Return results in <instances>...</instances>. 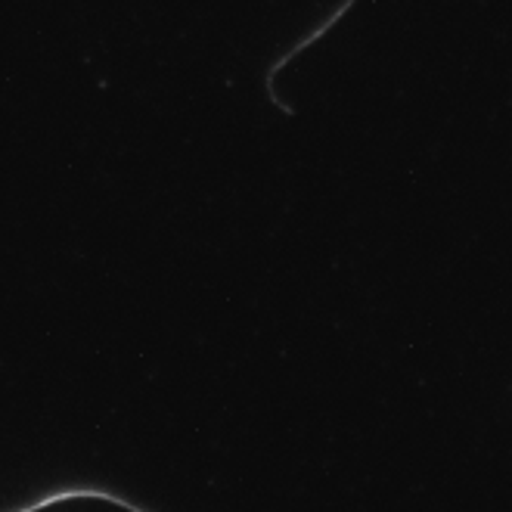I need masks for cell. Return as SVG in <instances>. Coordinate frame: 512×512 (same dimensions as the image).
<instances>
[{"label": "cell", "instance_id": "7a4b0ae2", "mask_svg": "<svg viewBox=\"0 0 512 512\" xmlns=\"http://www.w3.org/2000/svg\"><path fill=\"white\" fill-rule=\"evenodd\" d=\"M354 4H357V0H339V4L333 7V13H329V16H326L323 22H317V25L311 28V32H308L305 38H298V41H295V44H292L289 50H283V53H280V56L274 59V63L267 66V72H264V94H267V100H270V103H274V106H277L280 112H286L289 118L295 115V106H292V103H286V100H280V94H277V75H280V72H283V69H286V66L292 63V59H295L298 53H305V50H308V47H311L314 41H320V38H323V35L329 32V28H333V25H339V19H342V16H345V13H348V10H351Z\"/></svg>", "mask_w": 512, "mask_h": 512}, {"label": "cell", "instance_id": "6da1fadb", "mask_svg": "<svg viewBox=\"0 0 512 512\" xmlns=\"http://www.w3.org/2000/svg\"><path fill=\"white\" fill-rule=\"evenodd\" d=\"M69 500H103V503H112V506H122V509H131V512H153V506L146 503H137L125 494H118L106 485H97V481H66V485H53L47 488L44 494L32 497L28 503H19V506H4V512H35V509H44V506H56V503H69Z\"/></svg>", "mask_w": 512, "mask_h": 512}]
</instances>
